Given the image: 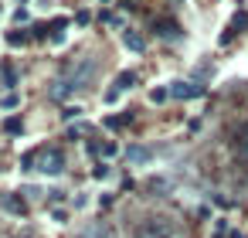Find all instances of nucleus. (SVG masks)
<instances>
[{
	"mask_svg": "<svg viewBox=\"0 0 248 238\" xmlns=\"http://www.w3.org/2000/svg\"><path fill=\"white\" fill-rule=\"evenodd\" d=\"M92 75H95V62H92V58H85V62H82V65H75L68 75H62V79H55V82H51V89H48V99H55V102H65V99H72L75 92L89 89Z\"/></svg>",
	"mask_w": 248,
	"mask_h": 238,
	"instance_id": "nucleus-1",
	"label": "nucleus"
},
{
	"mask_svg": "<svg viewBox=\"0 0 248 238\" xmlns=\"http://www.w3.org/2000/svg\"><path fill=\"white\" fill-rule=\"evenodd\" d=\"M38 170L41 174H48V177H58L62 170H65V153L58 150V146H48V150H38Z\"/></svg>",
	"mask_w": 248,
	"mask_h": 238,
	"instance_id": "nucleus-2",
	"label": "nucleus"
},
{
	"mask_svg": "<svg viewBox=\"0 0 248 238\" xmlns=\"http://www.w3.org/2000/svg\"><path fill=\"white\" fill-rule=\"evenodd\" d=\"M170 95L173 99H197V95H204V85H197V82H173Z\"/></svg>",
	"mask_w": 248,
	"mask_h": 238,
	"instance_id": "nucleus-3",
	"label": "nucleus"
},
{
	"mask_svg": "<svg viewBox=\"0 0 248 238\" xmlns=\"http://www.w3.org/2000/svg\"><path fill=\"white\" fill-rule=\"evenodd\" d=\"M133 82H136V72H123L119 79H116V85L106 92V102H116L119 99V92H126V89H133Z\"/></svg>",
	"mask_w": 248,
	"mask_h": 238,
	"instance_id": "nucleus-4",
	"label": "nucleus"
},
{
	"mask_svg": "<svg viewBox=\"0 0 248 238\" xmlns=\"http://www.w3.org/2000/svg\"><path fill=\"white\" fill-rule=\"evenodd\" d=\"M123 45H126L129 51H136V55L146 51V41H143V34H136V31H126V34H123Z\"/></svg>",
	"mask_w": 248,
	"mask_h": 238,
	"instance_id": "nucleus-5",
	"label": "nucleus"
},
{
	"mask_svg": "<svg viewBox=\"0 0 248 238\" xmlns=\"http://www.w3.org/2000/svg\"><path fill=\"white\" fill-rule=\"evenodd\" d=\"M153 153H150V146H129L126 150V163H146Z\"/></svg>",
	"mask_w": 248,
	"mask_h": 238,
	"instance_id": "nucleus-6",
	"label": "nucleus"
},
{
	"mask_svg": "<svg viewBox=\"0 0 248 238\" xmlns=\"http://www.w3.org/2000/svg\"><path fill=\"white\" fill-rule=\"evenodd\" d=\"M0 75H4V85H17V75H14V68H11V65L0 68Z\"/></svg>",
	"mask_w": 248,
	"mask_h": 238,
	"instance_id": "nucleus-7",
	"label": "nucleus"
},
{
	"mask_svg": "<svg viewBox=\"0 0 248 238\" xmlns=\"http://www.w3.org/2000/svg\"><path fill=\"white\" fill-rule=\"evenodd\" d=\"M170 99V89H153L150 92V102H167Z\"/></svg>",
	"mask_w": 248,
	"mask_h": 238,
	"instance_id": "nucleus-8",
	"label": "nucleus"
},
{
	"mask_svg": "<svg viewBox=\"0 0 248 238\" xmlns=\"http://www.w3.org/2000/svg\"><path fill=\"white\" fill-rule=\"evenodd\" d=\"M24 41H28V34H24V31H21V34H17V31H11V34H7V45H14V48H17V45H24Z\"/></svg>",
	"mask_w": 248,
	"mask_h": 238,
	"instance_id": "nucleus-9",
	"label": "nucleus"
},
{
	"mask_svg": "<svg viewBox=\"0 0 248 238\" xmlns=\"http://www.w3.org/2000/svg\"><path fill=\"white\" fill-rule=\"evenodd\" d=\"M4 129H7V133H21L24 126H21V119H17V116H11V119L4 123Z\"/></svg>",
	"mask_w": 248,
	"mask_h": 238,
	"instance_id": "nucleus-10",
	"label": "nucleus"
},
{
	"mask_svg": "<svg viewBox=\"0 0 248 238\" xmlns=\"http://www.w3.org/2000/svg\"><path fill=\"white\" fill-rule=\"evenodd\" d=\"M4 204L11 207V211H17V214H24L28 207H24V201H14V197H4Z\"/></svg>",
	"mask_w": 248,
	"mask_h": 238,
	"instance_id": "nucleus-11",
	"label": "nucleus"
},
{
	"mask_svg": "<svg viewBox=\"0 0 248 238\" xmlns=\"http://www.w3.org/2000/svg\"><path fill=\"white\" fill-rule=\"evenodd\" d=\"M78 116H82V109H78V106H68V109L62 112V119H68V123H72V119H78Z\"/></svg>",
	"mask_w": 248,
	"mask_h": 238,
	"instance_id": "nucleus-12",
	"label": "nucleus"
},
{
	"mask_svg": "<svg viewBox=\"0 0 248 238\" xmlns=\"http://www.w3.org/2000/svg\"><path fill=\"white\" fill-rule=\"evenodd\" d=\"M92 177H95V180H106V177H109V167H106V163H99V167L92 170Z\"/></svg>",
	"mask_w": 248,
	"mask_h": 238,
	"instance_id": "nucleus-13",
	"label": "nucleus"
},
{
	"mask_svg": "<svg viewBox=\"0 0 248 238\" xmlns=\"http://www.w3.org/2000/svg\"><path fill=\"white\" fill-rule=\"evenodd\" d=\"M17 102H21V99H17V95H7V99H0V106H4V109H14V106H17Z\"/></svg>",
	"mask_w": 248,
	"mask_h": 238,
	"instance_id": "nucleus-14",
	"label": "nucleus"
},
{
	"mask_svg": "<svg viewBox=\"0 0 248 238\" xmlns=\"http://www.w3.org/2000/svg\"><path fill=\"white\" fill-rule=\"evenodd\" d=\"M245 153H248V133H245Z\"/></svg>",
	"mask_w": 248,
	"mask_h": 238,
	"instance_id": "nucleus-15",
	"label": "nucleus"
},
{
	"mask_svg": "<svg viewBox=\"0 0 248 238\" xmlns=\"http://www.w3.org/2000/svg\"><path fill=\"white\" fill-rule=\"evenodd\" d=\"M102 4H109V0H102Z\"/></svg>",
	"mask_w": 248,
	"mask_h": 238,
	"instance_id": "nucleus-16",
	"label": "nucleus"
}]
</instances>
